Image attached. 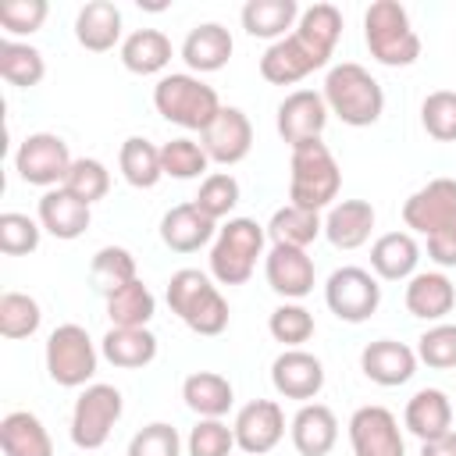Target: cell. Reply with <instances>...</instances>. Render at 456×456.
I'll use <instances>...</instances> for the list:
<instances>
[{
	"mask_svg": "<svg viewBox=\"0 0 456 456\" xmlns=\"http://www.w3.org/2000/svg\"><path fill=\"white\" fill-rule=\"evenodd\" d=\"M342 39V11L335 4H314L299 14L296 28L271 43L260 57V75L271 86H296L310 71L324 68Z\"/></svg>",
	"mask_w": 456,
	"mask_h": 456,
	"instance_id": "obj_1",
	"label": "cell"
},
{
	"mask_svg": "<svg viewBox=\"0 0 456 456\" xmlns=\"http://www.w3.org/2000/svg\"><path fill=\"white\" fill-rule=\"evenodd\" d=\"M321 96H324L328 110L349 128H367L385 114L381 82L356 61H342V64L328 68Z\"/></svg>",
	"mask_w": 456,
	"mask_h": 456,
	"instance_id": "obj_2",
	"label": "cell"
},
{
	"mask_svg": "<svg viewBox=\"0 0 456 456\" xmlns=\"http://www.w3.org/2000/svg\"><path fill=\"white\" fill-rule=\"evenodd\" d=\"M167 306L171 314L196 335L214 338L228 328V299L221 296V289L214 285L210 274L196 271V267H182L167 278Z\"/></svg>",
	"mask_w": 456,
	"mask_h": 456,
	"instance_id": "obj_3",
	"label": "cell"
},
{
	"mask_svg": "<svg viewBox=\"0 0 456 456\" xmlns=\"http://www.w3.org/2000/svg\"><path fill=\"white\" fill-rule=\"evenodd\" d=\"M153 107L164 121L185 128V132H207V125L217 118V110L224 107L217 100V89L207 86L200 75L192 71H167L157 78L153 86Z\"/></svg>",
	"mask_w": 456,
	"mask_h": 456,
	"instance_id": "obj_4",
	"label": "cell"
},
{
	"mask_svg": "<svg viewBox=\"0 0 456 456\" xmlns=\"http://www.w3.org/2000/svg\"><path fill=\"white\" fill-rule=\"evenodd\" d=\"M363 43L385 68H410L420 57V36L399 0H374L363 11Z\"/></svg>",
	"mask_w": 456,
	"mask_h": 456,
	"instance_id": "obj_5",
	"label": "cell"
},
{
	"mask_svg": "<svg viewBox=\"0 0 456 456\" xmlns=\"http://www.w3.org/2000/svg\"><path fill=\"white\" fill-rule=\"evenodd\" d=\"M267 228L253 217H228L210 242V278L217 285H246L264 260Z\"/></svg>",
	"mask_w": 456,
	"mask_h": 456,
	"instance_id": "obj_6",
	"label": "cell"
},
{
	"mask_svg": "<svg viewBox=\"0 0 456 456\" xmlns=\"http://www.w3.org/2000/svg\"><path fill=\"white\" fill-rule=\"evenodd\" d=\"M338 189H342V167L321 139L292 150V157H289V203L321 214L324 207L338 203Z\"/></svg>",
	"mask_w": 456,
	"mask_h": 456,
	"instance_id": "obj_7",
	"label": "cell"
},
{
	"mask_svg": "<svg viewBox=\"0 0 456 456\" xmlns=\"http://www.w3.org/2000/svg\"><path fill=\"white\" fill-rule=\"evenodd\" d=\"M43 360H46V374H50L53 385L86 388V385H93L100 349H96V342L89 338V331L82 324H57L46 338Z\"/></svg>",
	"mask_w": 456,
	"mask_h": 456,
	"instance_id": "obj_8",
	"label": "cell"
},
{
	"mask_svg": "<svg viewBox=\"0 0 456 456\" xmlns=\"http://www.w3.org/2000/svg\"><path fill=\"white\" fill-rule=\"evenodd\" d=\"M121 413H125V399L114 385H107V381L86 385L71 406V428H68L71 445L86 449V452L103 449L114 424L121 420Z\"/></svg>",
	"mask_w": 456,
	"mask_h": 456,
	"instance_id": "obj_9",
	"label": "cell"
},
{
	"mask_svg": "<svg viewBox=\"0 0 456 456\" xmlns=\"http://www.w3.org/2000/svg\"><path fill=\"white\" fill-rule=\"evenodd\" d=\"M324 303L328 310L346 324H363L381 306V285L367 267H335L324 281Z\"/></svg>",
	"mask_w": 456,
	"mask_h": 456,
	"instance_id": "obj_10",
	"label": "cell"
},
{
	"mask_svg": "<svg viewBox=\"0 0 456 456\" xmlns=\"http://www.w3.org/2000/svg\"><path fill=\"white\" fill-rule=\"evenodd\" d=\"M71 150L68 142L57 135V132H32L18 142V153H14V171L25 185H36V189H57L64 185L68 178V167H71Z\"/></svg>",
	"mask_w": 456,
	"mask_h": 456,
	"instance_id": "obj_11",
	"label": "cell"
},
{
	"mask_svg": "<svg viewBox=\"0 0 456 456\" xmlns=\"http://www.w3.org/2000/svg\"><path fill=\"white\" fill-rule=\"evenodd\" d=\"M353 456H406V438L388 406H360L349 417Z\"/></svg>",
	"mask_w": 456,
	"mask_h": 456,
	"instance_id": "obj_12",
	"label": "cell"
},
{
	"mask_svg": "<svg viewBox=\"0 0 456 456\" xmlns=\"http://www.w3.org/2000/svg\"><path fill=\"white\" fill-rule=\"evenodd\" d=\"M328 118H331V110L317 89H296L278 103L274 128H278L281 142H289V150H296L303 142H317L324 135Z\"/></svg>",
	"mask_w": 456,
	"mask_h": 456,
	"instance_id": "obj_13",
	"label": "cell"
},
{
	"mask_svg": "<svg viewBox=\"0 0 456 456\" xmlns=\"http://www.w3.org/2000/svg\"><path fill=\"white\" fill-rule=\"evenodd\" d=\"M232 431L235 449H242L246 456H264L285 438V410L278 406V399H249L246 406H239Z\"/></svg>",
	"mask_w": 456,
	"mask_h": 456,
	"instance_id": "obj_14",
	"label": "cell"
},
{
	"mask_svg": "<svg viewBox=\"0 0 456 456\" xmlns=\"http://www.w3.org/2000/svg\"><path fill=\"white\" fill-rule=\"evenodd\" d=\"M403 224L417 235H435L445 224H456V178H431L403 203Z\"/></svg>",
	"mask_w": 456,
	"mask_h": 456,
	"instance_id": "obj_15",
	"label": "cell"
},
{
	"mask_svg": "<svg viewBox=\"0 0 456 456\" xmlns=\"http://www.w3.org/2000/svg\"><path fill=\"white\" fill-rule=\"evenodd\" d=\"M264 278L271 285V292H278L285 303H299L303 296L314 292L317 281V267L314 256L306 249L296 246H271L264 253Z\"/></svg>",
	"mask_w": 456,
	"mask_h": 456,
	"instance_id": "obj_16",
	"label": "cell"
},
{
	"mask_svg": "<svg viewBox=\"0 0 456 456\" xmlns=\"http://www.w3.org/2000/svg\"><path fill=\"white\" fill-rule=\"evenodd\" d=\"M200 146L207 150L210 164H221V167H232L239 160L249 157L253 150V125L246 118V110L239 107H221L217 118L207 125V132L200 135Z\"/></svg>",
	"mask_w": 456,
	"mask_h": 456,
	"instance_id": "obj_17",
	"label": "cell"
},
{
	"mask_svg": "<svg viewBox=\"0 0 456 456\" xmlns=\"http://www.w3.org/2000/svg\"><path fill=\"white\" fill-rule=\"evenodd\" d=\"M271 385L281 399L314 403L324 388V363L306 349H281L271 363Z\"/></svg>",
	"mask_w": 456,
	"mask_h": 456,
	"instance_id": "obj_18",
	"label": "cell"
},
{
	"mask_svg": "<svg viewBox=\"0 0 456 456\" xmlns=\"http://www.w3.org/2000/svg\"><path fill=\"white\" fill-rule=\"evenodd\" d=\"M417 349H410L406 342L395 338H378L367 342L360 353V370L367 381L381 385V388H399L417 374Z\"/></svg>",
	"mask_w": 456,
	"mask_h": 456,
	"instance_id": "obj_19",
	"label": "cell"
},
{
	"mask_svg": "<svg viewBox=\"0 0 456 456\" xmlns=\"http://www.w3.org/2000/svg\"><path fill=\"white\" fill-rule=\"evenodd\" d=\"M214 235H217V221H210L192 200L189 203H175L160 217V242L171 253H196V249L210 246Z\"/></svg>",
	"mask_w": 456,
	"mask_h": 456,
	"instance_id": "obj_20",
	"label": "cell"
},
{
	"mask_svg": "<svg viewBox=\"0 0 456 456\" xmlns=\"http://www.w3.org/2000/svg\"><path fill=\"white\" fill-rule=\"evenodd\" d=\"M289 438L299 456H328L338 442V417L324 403H303L289 420Z\"/></svg>",
	"mask_w": 456,
	"mask_h": 456,
	"instance_id": "obj_21",
	"label": "cell"
},
{
	"mask_svg": "<svg viewBox=\"0 0 456 456\" xmlns=\"http://www.w3.org/2000/svg\"><path fill=\"white\" fill-rule=\"evenodd\" d=\"M232 32L221 21H200L196 28H189V36L182 39V61L189 64L192 75H210L221 71L232 61Z\"/></svg>",
	"mask_w": 456,
	"mask_h": 456,
	"instance_id": "obj_22",
	"label": "cell"
},
{
	"mask_svg": "<svg viewBox=\"0 0 456 456\" xmlns=\"http://www.w3.org/2000/svg\"><path fill=\"white\" fill-rule=\"evenodd\" d=\"M374 221H378V214L367 200H338L324 214V239L335 249H360L370 242Z\"/></svg>",
	"mask_w": 456,
	"mask_h": 456,
	"instance_id": "obj_23",
	"label": "cell"
},
{
	"mask_svg": "<svg viewBox=\"0 0 456 456\" xmlns=\"http://www.w3.org/2000/svg\"><path fill=\"white\" fill-rule=\"evenodd\" d=\"M89 221H93V207L82 203V200H75L64 185L46 189V192L39 196V224H43V232H50L53 239L71 242V239L86 235Z\"/></svg>",
	"mask_w": 456,
	"mask_h": 456,
	"instance_id": "obj_24",
	"label": "cell"
},
{
	"mask_svg": "<svg viewBox=\"0 0 456 456\" xmlns=\"http://www.w3.org/2000/svg\"><path fill=\"white\" fill-rule=\"evenodd\" d=\"M403 428L413 438H420V442H431V438L449 435L452 431V399L442 388H417L406 399Z\"/></svg>",
	"mask_w": 456,
	"mask_h": 456,
	"instance_id": "obj_25",
	"label": "cell"
},
{
	"mask_svg": "<svg viewBox=\"0 0 456 456\" xmlns=\"http://www.w3.org/2000/svg\"><path fill=\"white\" fill-rule=\"evenodd\" d=\"M420 264V246L410 232H385L370 242V274L381 281H410Z\"/></svg>",
	"mask_w": 456,
	"mask_h": 456,
	"instance_id": "obj_26",
	"label": "cell"
},
{
	"mask_svg": "<svg viewBox=\"0 0 456 456\" xmlns=\"http://www.w3.org/2000/svg\"><path fill=\"white\" fill-rule=\"evenodd\" d=\"M406 310L420 321H445V314H452L456 306V285L449 281L445 271H417L410 281H406Z\"/></svg>",
	"mask_w": 456,
	"mask_h": 456,
	"instance_id": "obj_27",
	"label": "cell"
},
{
	"mask_svg": "<svg viewBox=\"0 0 456 456\" xmlns=\"http://www.w3.org/2000/svg\"><path fill=\"white\" fill-rule=\"evenodd\" d=\"M75 39L89 53H107L121 39V7L110 0H89L75 14Z\"/></svg>",
	"mask_w": 456,
	"mask_h": 456,
	"instance_id": "obj_28",
	"label": "cell"
},
{
	"mask_svg": "<svg viewBox=\"0 0 456 456\" xmlns=\"http://www.w3.org/2000/svg\"><path fill=\"white\" fill-rule=\"evenodd\" d=\"M100 356L121 370H142L157 360V335L150 328H110L100 338Z\"/></svg>",
	"mask_w": 456,
	"mask_h": 456,
	"instance_id": "obj_29",
	"label": "cell"
},
{
	"mask_svg": "<svg viewBox=\"0 0 456 456\" xmlns=\"http://www.w3.org/2000/svg\"><path fill=\"white\" fill-rule=\"evenodd\" d=\"M0 449L4 456H53V438L36 413L11 410L0 420Z\"/></svg>",
	"mask_w": 456,
	"mask_h": 456,
	"instance_id": "obj_30",
	"label": "cell"
},
{
	"mask_svg": "<svg viewBox=\"0 0 456 456\" xmlns=\"http://www.w3.org/2000/svg\"><path fill=\"white\" fill-rule=\"evenodd\" d=\"M299 14L303 11H299L296 0H249V4H242L239 21H242V28L249 36L278 43V39H285L296 28Z\"/></svg>",
	"mask_w": 456,
	"mask_h": 456,
	"instance_id": "obj_31",
	"label": "cell"
},
{
	"mask_svg": "<svg viewBox=\"0 0 456 456\" xmlns=\"http://www.w3.org/2000/svg\"><path fill=\"white\" fill-rule=\"evenodd\" d=\"M121 53V64L132 71V75H160L175 50H171V39L160 32V28H135L125 36V43L118 46Z\"/></svg>",
	"mask_w": 456,
	"mask_h": 456,
	"instance_id": "obj_32",
	"label": "cell"
},
{
	"mask_svg": "<svg viewBox=\"0 0 456 456\" xmlns=\"http://www.w3.org/2000/svg\"><path fill=\"white\" fill-rule=\"evenodd\" d=\"M182 399L196 417H224L235 403V388L217 370H192L182 381Z\"/></svg>",
	"mask_w": 456,
	"mask_h": 456,
	"instance_id": "obj_33",
	"label": "cell"
},
{
	"mask_svg": "<svg viewBox=\"0 0 456 456\" xmlns=\"http://www.w3.org/2000/svg\"><path fill=\"white\" fill-rule=\"evenodd\" d=\"M264 228H267L271 246H296V249H306L317 235H324V217H321L317 210L285 203V207H278V210L271 214V221H267Z\"/></svg>",
	"mask_w": 456,
	"mask_h": 456,
	"instance_id": "obj_34",
	"label": "cell"
},
{
	"mask_svg": "<svg viewBox=\"0 0 456 456\" xmlns=\"http://www.w3.org/2000/svg\"><path fill=\"white\" fill-rule=\"evenodd\" d=\"M118 167H121V178L132 185V189H153L160 178H164V167H160V146H153L150 139L142 135H128L118 150Z\"/></svg>",
	"mask_w": 456,
	"mask_h": 456,
	"instance_id": "obj_35",
	"label": "cell"
},
{
	"mask_svg": "<svg viewBox=\"0 0 456 456\" xmlns=\"http://www.w3.org/2000/svg\"><path fill=\"white\" fill-rule=\"evenodd\" d=\"M153 314H157V299L142 278H135L125 289H118L114 296H107L110 328H150Z\"/></svg>",
	"mask_w": 456,
	"mask_h": 456,
	"instance_id": "obj_36",
	"label": "cell"
},
{
	"mask_svg": "<svg viewBox=\"0 0 456 456\" xmlns=\"http://www.w3.org/2000/svg\"><path fill=\"white\" fill-rule=\"evenodd\" d=\"M135 278H139L135 256H132L125 246H103V249H96L93 260H89V281H93V289H96L103 299L114 296L118 289H125V285L135 281Z\"/></svg>",
	"mask_w": 456,
	"mask_h": 456,
	"instance_id": "obj_37",
	"label": "cell"
},
{
	"mask_svg": "<svg viewBox=\"0 0 456 456\" xmlns=\"http://www.w3.org/2000/svg\"><path fill=\"white\" fill-rule=\"evenodd\" d=\"M0 78L18 89H32L46 78V61L32 43L4 39L0 43Z\"/></svg>",
	"mask_w": 456,
	"mask_h": 456,
	"instance_id": "obj_38",
	"label": "cell"
},
{
	"mask_svg": "<svg viewBox=\"0 0 456 456\" xmlns=\"http://www.w3.org/2000/svg\"><path fill=\"white\" fill-rule=\"evenodd\" d=\"M267 331L274 342H281L285 349H303V342L314 338L317 321L303 303H278L267 317Z\"/></svg>",
	"mask_w": 456,
	"mask_h": 456,
	"instance_id": "obj_39",
	"label": "cell"
},
{
	"mask_svg": "<svg viewBox=\"0 0 456 456\" xmlns=\"http://www.w3.org/2000/svg\"><path fill=\"white\" fill-rule=\"evenodd\" d=\"M239 200H242L239 178L228 175V171H210V175H203L200 192H196L192 203H196L210 221H224V217H232V210L239 207Z\"/></svg>",
	"mask_w": 456,
	"mask_h": 456,
	"instance_id": "obj_40",
	"label": "cell"
},
{
	"mask_svg": "<svg viewBox=\"0 0 456 456\" xmlns=\"http://www.w3.org/2000/svg\"><path fill=\"white\" fill-rule=\"evenodd\" d=\"M43 324V310L28 292H4L0 296V335L18 342L32 338Z\"/></svg>",
	"mask_w": 456,
	"mask_h": 456,
	"instance_id": "obj_41",
	"label": "cell"
},
{
	"mask_svg": "<svg viewBox=\"0 0 456 456\" xmlns=\"http://www.w3.org/2000/svg\"><path fill=\"white\" fill-rule=\"evenodd\" d=\"M160 167H164L167 178L189 182V178H200L210 167V157H207V150L196 139L178 135V139H171V142L160 146Z\"/></svg>",
	"mask_w": 456,
	"mask_h": 456,
	"instance_id": "obj_42",
	"label": "cell"
},
{
	"mask_svg": "<svg viewBox=\"0 0 456 456\" xmlns=\"http://www.w3.org/2000/svg\"><path fill=\"white\" fill-rule=\"evenodd\" d=\"M64 189H68L75 200H82V203L93 207L96 200H103V196L110 192V171H107V164L96 160V157H75L71 167H68Z\"/></svg>",
	"mask_w": 456,
	"mask_h": 456,
	"instance_id": "obj_43",
	"label": "cell"
},
{
	"mask_svg": "<svg viewBox=\"0 0 456 456\" xmlns=\"http://www.w3.org/2000/svg\"><path fill=\"white\" fill-rule=\"evenodd\" d=\"M43 239V224L39 217L18 214V210H4L0 214V253L4 256H28L39 249Z\"/></svg>",
	"mask_w": 456,
	"mask_h": 456,
	"instance_id": "obj_44",
	"label": "cell"
},
{
	"mask_svg": "<svg viewBox=\"0 0 456 456\" xmlns=\"http://www.w3.org/2000/svg\"><path fill=\"white\" fill-rule=\"evenodd\" d=\"M420 125L438 142H456V93L435 89L420 103Z\"/></svg>",
	"mask_w": 456,
	"mask_h": 456,
	"instance_id": "obj_45",
	"label": "cell"
},
{
	"mask_svg": "<svg viewBox=\"0 0 456 456\" xmlns=\"http://www.w3.org/2000/svg\"><path fill=\"white\" fill-rule=\"evenodd\" d=\"M189 456H232L235 431L224 424V417H200L185 438Z\"/></svg>",
	"mask_w": 456,
	"mask_h": 456,
	"instance_id": "obj_46",
	"label": "cell"
},
{
	"mask_svg": "<svg viewBox=\"0 0 456 456\" xmlns=\"http://www.w3.org/2000/svg\"><path fill=\"white\" fill-rule=\"evenodd\" d=\"M417 360L431 370H452L456 367V324L438 321L417 338Z\"/></svg>",
	"mask_w": 456,
	"mask_h": 456,
	"instance_id": "obj_47",
	"label": "cell"
},
{
	"mask_svg": "<svg viewBox=\"0 0 456 456\" xmlns=\"http://www.w3.org/2000/svg\"><path fill=\"white\" fill-rule=\"evenodd\" d=\"M125 456H182V435L167 420H153L132 435Z\"/></svg>",
	"mask_w": 456,
	"mask_h": 456,
	"instance_id": "obj_48",
	"label": "cell"
},
{
	"mask_svg": "<svg viewBox=\"0 0 456 456\" xmlns=\"http://www.w3.org/2000/svg\"><path fill=\"white\" fill-rule=\"evenodd\" d=\"M50 14V4L46 0H4L0 4V25L4 32L11 36H32L43 28Z\"/></svg>",
	"mask_w": 456,
	"mask_h": 456,
	"instance_id": "obj_49",
	"label": "cell"
},
{
	"mask_svg": "<svg viewBox=\"0 0 456 456\" xmlns=\"http://www.w3.org/2000/svg\"><path fill=\"white\" fill-rule=\"evenodd\" d=\"M428 256L438 267H456V224H445L435 235H428Z\"/></svg>",
	"mask_w": 456,
	"mask_h": 456,
	"instance_id": "obj_50",
	"label": "cell"
},
{
	"mask_svg": "<svg viewBox=\"0 0 456 456\" xmlns=\"http://www.w3.org/2000/svg\"><path fill=\"white\" fill-rule=\"evenodd\" d=\"M420 456H456V431L431 438V442H420Z\"/></svg>",
	"mask_w": 456,
	"mask_h": 456,
	"instance_id": "obj_51",
	"label": "cell"
}]
</instances>
